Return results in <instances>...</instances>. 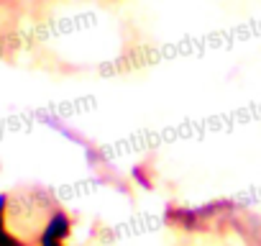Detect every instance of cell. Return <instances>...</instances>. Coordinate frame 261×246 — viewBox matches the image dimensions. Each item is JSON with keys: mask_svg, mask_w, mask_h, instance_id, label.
<instances>
[{"mask_svg": "<svg viewBox=\"0 0 261 246\" xmlns=\"http://www.w3.org/2000/svg\"><path fill=\"white\" fill-rule=\"evenodd\" d=\"M72 215L57 205L51 208V213L46 215L41 231H39V238H36V246H67L69 236H72Z\"/></svg>", "mask_w": 261, "mask_h": 246, "instance_id": "obj_1", "label": "cell"}, {"mask_svg": "<svg viewBox=\"0 0 261 246\" xmlns=\"http://www.w3.org/2000/svg\"><path fill=\"white\" fill-rule=\"evenodd\" d=\"M41 123H44V126H49L51 131H57V134H62L64 139H69L72 144H77V146H82V152L85 149H90L92 146V141L82 134V131H77V129H72L69 126V123L67 120H62L59 115H49V113H44L41 115Z\"/></svg>", "mask_w": 261, "mask_h": 246, "instance_id": "obj_2", "label": "cell"}, {"mask_svg": "<svg viewBox=\"0 0 261 246\" xmlns=\"http://www.w3.org/2000/svg\"><path fill=\"white\" fill-rule=\"evenodd\" d=\"M0 246H29L21 236H16L11 228H3L0 231Z\"/></svg>", "mask_w": 261, "mask_h": 246, "instance_id": "obj_3", "label": "cell"}, {"mask_svg": "<svg viewBox=\"0 0 261 246\" xmlns=\"http://www.w3.org/2000/svg\"><path fill=\"white\" fill-rule=\"evenodd\" d=\"M8 210H11V198L3 192L0 195V231L8 228Z\"/></svg>", "mask_w": 261, "mask_h": 246, "instance_id": "obj_4", "label": "cell"}, {"mask_svg": "<svg viewBox=\"0 0 261 246\" xmlns=\"http://www.w3.org/2000/svg\"><path fill=\"white\" fill-rule=\"evenodd\" d=\"M134 177H136L139 182H144V187H154V185H151V180H149V175H146V167H141V164H139V167L134 169Z\"/></svg>", "mask_w": 261, "mask_h": 246, "instance_id": "obj_5", "label": "cell"}]
</instances>
